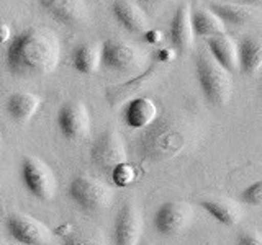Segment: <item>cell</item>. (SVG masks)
Listing matches in <instances>:
<instances>
[{
    "instance_id": "obj_27",
    "label": "cell",
    "mask_w": 262,
    "mask_h": 245,
    "mask_svg": "<svg viewBox=\"0 0 262 245\" xmlns=\"http://www.w3.org/2000/svg\"><path fill=\"white\" fill-rule=\"evenodd\" d=\"M174 57H176V51L174 49H167V47H164V49H159L158 51V62H172L174 61Z\"/></svg>"
},
{
    "instance_id": "obj_26",
    "label": "cell",
    "mask_w": 262,
    "mask_h": 245,
    "mask_svg": "<svg viewBox=\"0 0 262 245\" xmlns=\"http://www.w3.org/2000/svg\"><path fill=\"white\" fill-rule=\"evenodd\" d=\"M236 245H262V234L257 231H244L237 235Z\"/></svg>"
},
{
    "instance_id": "obj_25",
    "label": "cell",
    "mask_w": 262,
    "mask_h": 245,
    "mask_svg": "<svg viewBox=\"0 0 262 245\" xmlns=\"http://www.w3.org/2000/svg\"><path fill=\"white\" fill-rule=\"evenodd\" d=\"M241 201L248 206H262V180H257L241 191Z\"/></svg>"
},
{
    "instance_id": "obj_6",
    "label": "cell",
    "mask_w": 262,
    "mask_h": 245,
    "mask_svg": "<svg viewBox=\"0 0 262 245\" xmlns=\"http://www.w3.org/2000/svg\"><path fill=\"white\" fill-rule=\"evenodd\" d=\"M90 162L106 178L118 165L128 162L126 145L118 131L106 129L95 139L90 149Z\"/></svg>"
},
{
    "instance_id": "obj_23",
    "label": "cell",
    "mask_w": 262,
    "mask_h": 245,
    "mask_svg": "<svg viewBox=\"0 0 262 245\" xmlns=\"http://www.w3.org/2000/svg\"><path fill=\"white\" fill-rule=\"evenodd\" d=\"M62 245H106L98 229H77L64 237Z\"/></svg>"
},
{
    "instance_id": "obj_20",
    "label": "cell",
    "mask_w": 262,
    "mask_h": 245,
    "mask_svg": "<svg viewBox=\"0 0 262 245\" xmlns=\"http://www.w3.org/2000/svg\"><path fill=\"white\" fill-rule=\"evenodd\" d=\"M102 65V43H89L79 44L72 53V67L79 74L92 76Z\"/></svg>"
},
{
    "instance_id": "obj_12",
    "label": "cell",
    "mask_w": 262,
    "mask_h": 245,
    "mask_svg": "<svg viewBox=\"0 0 262 245\" xmlns=\"http://www.w3.org/2000/svg\"><path fill=\"white\" fill-rule=\"evenodd\" d=\"M169 39L172 49L176 53L184 54L190 51L195 43V31L192 24V8L188 4L180 5L170 21L169 30Z\"/></svg>"
},
{
    "instance_id": "obj_18",
    "label": "cell",
    "mask_w": 262,
    "mask_h": 245,
    "mask_svg": "<svg viewBox=\"0 0 262 245\" xmlns=\"http://www.w3.org/2000/svg\"><path fill=\"white\" fill-rule=\"evenodd\" d=\"M211 12H215L223 23L243 27L257 21L262 16V10L257 7L246 5V4H213L210 7Z\"/></svg>"
},
{
    "instance_id": "obj_16",
    "label": "cell",
    "mask_w": 262,
    "mask_h": 245,
    "mask_svg": "<svg viewBox=\"0 0 262 245\" xmlns=\"http://www.w3.org/2000/svg\"><path fill=\"white\" fill-rule=\"evenodd\" d=\"M207 49L221 67L228 72L239 70V47L229 35H220L207 39Z\"/></svg>"
},
{
    "instance_id": "obj_33",
    "label": "cell",
    "mask_w": 262,
    "mask_h": 245,
    "mask_svg": "<svg viewBox=\"0 0 262 245\" xmlns=\"http://www.w3.org/2000/svg\"><path fill=\"white\" fill-rule=\"evenodd\" d=\"M139 245H152V243H139Z\"/></svg>"
},
{
    "instance_id": "obj_10",
    "label": "cell",
    "mask_w": 262,
    "mask_h": 245,
    "mask_svg": "<svg viewBox=\"0 0 262 245\" xmlns=\"http://www.w3.org/2000/svg\"><path fill=\"white\" fill-rule=\"evenodd\" d=\"M143 62L139 49L120 39H105L102 43V65L113 72H133Z\"/></svg>"
},
{
    "instance_id": "obj_32",
    "label": "cell",
    "mask_w": 262,
    "mask_h": 245,
    "mask_svg": "<svg viewBox=\"0 0 262 245\" xmlns=\"http://www.w3.org/2000/svg\"><path fill=\"white\" fill-rule=\"evenodd\" d=\"M0 149H2V134H0Z\"/></svg>"
},
{
    "instance_id": "obj_3",
    "label": "cell",
    "mask_w": 262,
    "mask_h": 245,
    "mask_svg": "<svg viewBox=\"0 0 262 245\" xmlns=\"http://www.w3.org/2000/svg\"><path fill=\"white\" fill-rule=\"evenodd\" d=\"M196 79L203 96L213 106H226L233 98V76L213 59L208 49H200L195 59Z\"/></svg>"
},
{
    "instance_id": "obj_9",
    "label": "cell",
    "mask_w": 262,
    "mask_h": 245,
    "mask_svg": "<svg viewBox=\"0 0 262 245\" xmlns=\"http://www.w3.org/2000/svg\"><path fill=\"white\" fill-rule=\"evenodd\" d=\"M56 126L68 141H80L90 134V113L79 100L66 102L56 114Z\"/></svg>"
},
{
    "instance_id": "obj_7",
    "label": "cell",
    "mask_w": 262,
    "mask_h": 245,
    "mask_svg": "<svg viewBox=\"0 0 262 245\" xmlns=\"http://www.w3.org/2000/svg\"><path fill=\"white\" fill-rule=\"evenodd\" d=\"M7 234L21 245H48L53 232L43 220L23 212H12L4 220Z\"/></svg>"
},
{
    "instance_id": "obj_28",
    "label": "cell",
    "mask_w": 262,
    "mask_h": 245,
    "mask_svg": "<svg viewBox=\"0 0 262 245\" xmlns=\"http://www.w3.org/2000/svg\"><path fill=\"white\" fill-rule=\"evenodd\" d=\"M144 39L149 44H158V43H161V41L164 39V36H162V33L159 30H151V31L144 33Z\"/></svg>"
},
{
    "instance_id": "obj_8",
    "label": "cell",
    "mask_w": 262,
    "mask_h": 245,
    "mask_svg": "<svg viewBox=\"0 0 262 245\" xmlns=\"http://www.w3.org/2000/svg\"><path fill=\"white\" fill-rule=\"evenodd\" d=\"M195 211L190 203L172 200L161 204L156 211L152 224L161 235H177L193 223Z\"/></svg>"
},
{
    "instance_id": "obj_22",
    "label": "cell",
    "mask_w": 262,
    "mask_h": 245,
    "mask_svg": "<svg viewBox=\"0 0 262 245\" xmlns=\"http://www.w3.org/2000/svg\"><path fill=\"white\" fill-rule=\"evenodd\" d=\"M192 24L195 36L205 39L226 35V24L223 23V20L215 12L205 10V8H199V10L192 12Z\"/></svg>"
},
{
    "instance_id": "obj_1",
    "label": "cell",
    "mask_w": 262,
    "mask_h": 245,
    "mask_svg": "<svg viewBox=\"0 0 262 245\" xmlns=\"http://www.w3.org/2000/svg\"><path fill=\"white\" fill-rule=\"evenodd\" d=\"M61 57L59 39L46 28H27L8 44L5 64L16 77H38L51 74Z\"/></svg>"
},
{
    "instance_id": "obj_31",
    "label": "cell",
    "mask_w": 262,
    "mask_h": 245,
    "mask_svg": "<svg viewBox=\"0 0 262 245\" xmlns=\"http://www.w3.org/2000/svg\"><path fill=\"white\" fill-rule=\"evenodd\" d=\"M144 2H151V4H156V2H164V0H144Z\"/></svg>"
},
{
    "instance_id": "obj_15",
    "label": "cell",
    "mask_w": 262,
    "mask_h": 245,
    "mask_svg": "<svg viewBox=\"0 0 262 245\" xmlns=\"http://www.w3.org/2000/svg\"><path fill=\"white\" fill-rule=\"evenodd\" d=\"M112 13L123 28L133 35H141L146 33L147 24V15L133 0H115L112 5Z\"/></svg>"
},
{
    "instance_id": "obj_5",
    "label": "cell",
    "mask_w": 262,
    "mask_h": 245,
    "mask_svg": "<svg viewBox=\"0 0 262 245\" xmlns=\"http://www.w3.org/2000/svg\"><path fill=\"white\" fill-rule=\"evenodd\" d=\"M21 183L39 201H51L57 191V178L53 168L35 155H25L20 163Z\"/></svg>"
},
{
    "instance_id": "obj_24",
    "label": "cell",
    "mask_w": 262,
    "mask_h": 245,
    "mask_svg": "<svg viewBox=\"0 0 262 245\" xmlns=\"http://www.w3.org/2000/svg\"><path fill=\"white\" fill-rule=\"evenodd\" d=\"M108 180L115 186L126 188L129 185H133L138 180V170L135 168V165H131L129 162H125L112 172Z\"/></svg>"
},
{
    "instance_id": "obj_13",
    "label": "cell",
    "mask_w": 262,
    "mask_h": 245,
    "mask_svg": "<svg viewBox=\"0 0 262 245\" xmlns=\"http://www.w3.org/2000/svg\"><path fill=\"white\" fill-rule=\"evenodd\" d=\"M159 108L149 96H135L123 106V122L131 129H144L158 119Z\"/></svg>"
},
{
    "instance_id": "obj_4",
    "label": "cell",
    "mask_w": 262,
    "mask_h": 245,
    "mask_svg": "<svg viewBox=\"0 0 262 245\" xmlns=\"http://www.w3.org/2000/svg\"><path fill=\"white\" fill-rule=\"evenodd\" d=\"M71 201L85 212H102L115 201L113 188L94 177L79 175L71 180L68 186Z\"/></svg>"
},
{
    "instance_id": "obj_14",
    "label": "cell",
    "mask_w": 262,
    "mask_h": 245,
    "mask_svg": "<svg viewBox=\"0 0 262 245\" xmlns=\"http://www.w3.org/2000/svg\"><path fill=\"white\" fill-rule=\"evenodd\" d=\"M38 4L56 21L68 27H76L87 18L84 0H38Z\"/></svg>"
},
{
    "instance_id": "obj_11",
    "label": "cell",
    "mask_w": 262,
    "mask_h": 245,
    "mask_svg": "<svg viewBox=\"0 0 262 245\" xmlns=\"http://www.w3.org/2000/svg\"><path fill=\"white\" fill-rule=\"evenodd\" d=\"M143 234V214L133 201L120 208L113 223V245H139Z\"/></svg>"
},
{
    "instance_id": "obj_29",
    "label": "cell",
    "mask_w": 262,
    "mask_h": 245,
    "mask_svg": "<svg viewBox=\"0 0 262 245\" xmlns=\"http://www.w3.org/2000/svg\"><path fill=\"white\" fill-rule=\"evenodd\" d=\"M10 36H12V30H10V27H8L7 23L0 21V44L7 43V41L10 39Z\"/></svg>"
},
{
    "instance_id": "obj_19",
    "label": "cell",
    "mask_w": 262,
    "mask_h": 245,
    "mask_svg": "<svg viewBox=\"0 0 262 245\" xmlns=\"http://www.w3.org/2000/svg\"><path fill=\"white\" fill-rule=\"evenodd\" d=\"M200 206L208 212V214L218 220L220 224L233 227L241 223L244 216V209L236 201L218 198V200H205L200 203Z\"/></svg>"
},
{
    "instance_id": "obj_21",
    "label": "cell",
    "mask_w": 262,
    "mask_h": 245,
    "mask_svg": "<svg viewBox=\"0 0 262 245\" xmlns=\"http://www.w3.org/2000/svg\"><path fill=\"white\" fill-rule=\"evenodd\" d=\"M239 70L246 76H254L262 69V39L246 36L239 41Z\"/></svg>"
},
{
    "instance_id": "obj_17",
    "label": "cell",
    "mask_w": 262,
    "mask_h": 245,
    "mask_svg": "<svg viewBox=\"0 0 262 245\" xmlns=\"http://www.w3.org/2000/svg\"><path fill=\"white\" fill-rule=\"evenodd\" d=\"M41 105L39 96L30 92H15L7 98L5 110L12 121L25 125L36 114Z\"/></svg>"
},
{
    "instance_id": "obj_30",
    "label": "cell",
    "mask_w": 262,
    "mask_h": 245,
    "mask_svg": "<svg viewBox=\"0 0 262 245\" xmlns=\"http://www.w3.org/2000/svg\"><path fill=\"white\" fill-rule=\"evenodd\" d=\"M239 2L246 5H257V4H262V0H239Z\"/></svg>"
},
{
    "instance_id": "obj_2",
    "label": "cell",
    "mask_w": 262,
    "mask_h": 245,
    "mask_svg": "<svg viewBox=\"0 0 262 245\" xmlns=\"http://www.w3.org/2000/svg\"><path fill=\"white\" fill-rule=\"evenodd\" d=\"M192 139V129L182 114L164 113L138 136V152L147 162L174 159Z\"/></svg>"
}]
</instances>
